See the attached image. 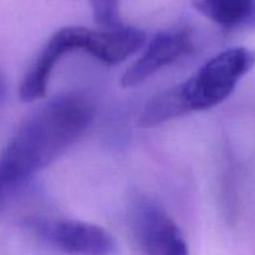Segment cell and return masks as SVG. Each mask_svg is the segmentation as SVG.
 <instances>
[{"label": "cell", "instance_id": "277c9868", "mask_svg": "<svg viewBox=\"0 0 255 255\" xmlns=\"http://www.w3.org/2000/svg\"><path fill=\"white\" fill-rule=\"evenodd\" d=\"M138 244L146 254L186 255L187 243L181 229L168 214L151 202H141L134 212Z\"/></svg>", "mask_w": 255, "mask_h": 255}, {"label": "cell", "instance_id": "ba28073f", "mask_svg": "<svg viewBox=\"0 0 255 255\" xmlns=\"http://www.w3.org/2000/svg\"><path fill=\"white\" fill-rule=\"evenodd\" d=\"M194 5L226 30L255 29V0H194Z\"/></svg>", "mask_w": 255, "mask_h": 255}, {"label": "cell", "instance_id": "8fae6325", "mask_svg": "<svg viewBox=\"0 0 255 255\" xmlns=\"http://www.w3.org/2000/svg\"><path fill=\"white\" fill-rule=\"evenodd\" d=\"M4 92H5V82H4V79H2V76L0 75V100H1V97L4 96Z\"/></svg>", "mask_w": 255, "mask_h": 255}, {"label": "cell", "instance_id": "7a4b0ae2", "mask_svg": "<svg viewBox=\"0 0 255 255\" xmlns=\"http://www.w3.org/2000/svg\"><path fill=\"white\" fill-rule=\"evenodd\" d=\"M254 64L255 54L246 47H232L212 57L194 76L177 85L187 114L222 104Z\"/></svg>", "mask_w": 255, "mask_h": 255}, {"label": "cell", "instance_id": "3957f363", "mask_svg": "<svg viewBox=\"0 0 255 255\" xmlns=\"http://www.w3.org/2000/svg\"><path fill=\"white\" fill-rule=\"evenodd\" d=\"M46 243L70 254L106 255L116 251L111 234L95 224L79 221H47L35 224Z\"/></svg>", "mask_w": 255, "mask_h": 255}, {"label": "cell", "instance_id": "30bf717a", "mask_svg": "<svg viewBox=\"0 0 255 255\" xmlns=\"http://www.w3.org/2000/svg\"><path fill=\"white\" fill-rule=\"evenodd\" d=\"M0 187H2V188H5V189L9 187V186H7L6 181H5V178H4V174H2L1 167H0Z\"/></svg>", "mask_w": 255, "mask_h": 255}, {"label": "cell", "instance_id": "9c48e42d", "mask_svg": "<svg viewBox=\"0 0 255 255\" xmlns=\"http://www.w3.org/2000/svg\"><path fill=\"white\" fill-rule=\"evenodd\" d=\"M90 4L95 22L104 30H116L125 26L120 15L119 0H90Z\"/></svg>", "mask_w": 255, "mask_h": 255}, {"label": "cell", "instance_id": "8992f818", "mask_svg": "<svg viewBox=\"0 0 255 255\" xmlns=\"http://www.w3.org/2000/svg\"><path fill=\"white\" fill-rule=\"evenodd\" d=\"M191 47V35L187 30L159 32L149 42L144 54L122 75V86L132 87L142 84L157 71L186 55Z\"/></svg>", "mask_w": 255, "mask_h": 255}, {"label": "cell", "instance_id": "6da1fadb", "mask_svg": "<svg viewBox=\"0 0 255 255\" xmlns=\"http://www.w3.org/2000/svg\"><path fill=\"white\" fill-rule=\"evenodd\" d=\"M94 107L80 95L55 97L30 115L5 148L0 159L7 186L34 176L59 158L86 132Z\"/></svg>", "mask_w": 255, "mask_h": 255}, {"label": "cell", "instance_id": "5b68a950", "mask_svg": "<svg viewBox=\"0 0 255 255\" xmlns=\"http://www.w3.org/2000/svg\"><path fill=\"white\" fill-rule=\"evenodd\" d=\"M74 50H82L95 59L114 65L134 54L146 41V35L132 27L116 30H91L71 27Z\"/></svg>", "mask_w": 255, "mask_h": 255}, {"label": "cell", "instance_id": "52a82bcc", "mask_svg": "<svg viewBox=\"0 0 255 255\" xmlns=\"http://www.w3.org/2000/svg\"><path fill=\"white\" fill-rule=\"evenodd\" d=\"M71 51L65 30L55 32L46 42L35 61L25 74L20 85V99L24 102H32L45 95L50 75L55 65L65 54Z\"/></svg>", "mask_w": 255, "mask_h": 255}, {"label": "cell", "instance_id": "7c38bea8", "mask_svg": "<svg viewBox=\"0 0 255 255\" xmlns=\"http://www.w3.org/2000/svg\"><path fill=\"white\" fill-rule=\"evenodd\" d=\"M4 192H5V188H2V187H0V201H1L2 194H4Z\"/></svg>", "mask_w": 255, "mask_h": 255}]
</instances>
